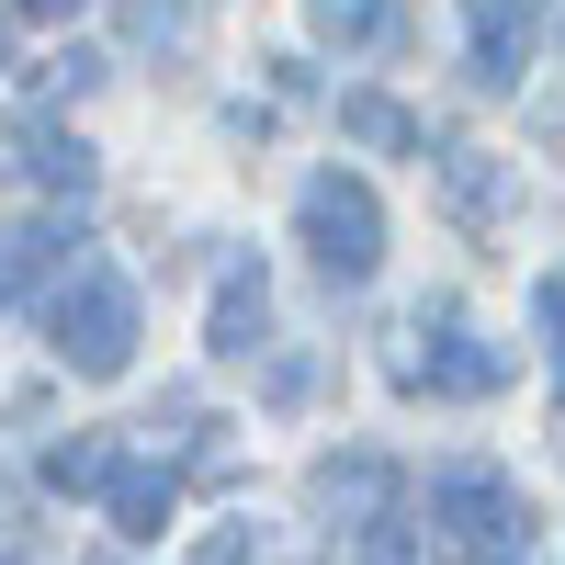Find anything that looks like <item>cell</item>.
I'll return each mask as SVG.
<instances>
[{"mask_svg":"<svg viewBox=\"0 0 565 565\" xmlns=\"http://www.w3.org/2000/svg\"><path fill=\"white\" fill-rule=\"evenodd\" d=\"M498 373H509L498 351H476V340H463V328H441V351H430V385H452V396H487Z\"/></svg>","mask_w":565,"mask_h":565,"instance_id":"obj_9","label":"cell"},{"mask_svg":"<svg viewBox=\"0 0 565 565\" xmlns=\"http://www.w3.org/2000/svg\"><path fill=\"white\" fill-rule=\"evenodd\" d=\"M441 193H452V215H463V226H487V215H498V193H509V170H498L487 148H452V159H441Z\"/></svg>","mask_w":565,"mask_h":565,"instance_id":"obj_8","label":"cell"},{"mask_svg":"<svg viewBox=\"0 0 565 565\" xmlns=\"http://www.w3.org/2000/svg\"><path fill=\"white\" fill-rule=\"evenodd\" d=\"M532 317H543V340H554V396H565V282H543Z\"/></svg>","mask_w":565,"mask_h":565,"instance_id":"obj_13","label":"cell"},{"mask_svg":"<svg viewBox=\"0 0 565 565\" xmlns=\"http://www.w3.org/2000/svg\"><path fill=\"white\" fill-rule=\"evenodd\" d=\"M23 12H45V23H57V12H79V0H23Z\"/></svg>","mask_w":565,"mask_h":565,"instance_id":"obj_14","label":"cell"},{"mask_svg":"<svg viewBox=\"0 0 565 565\" xmlns=\"http://www.w3.org/2000/svg\"><path fill=\"white\" fill-rule=\"evenodd\" d=\"M306 249H317L328 282H362L373 260H385V215H373L362 181H340V170H317V181H306Z\"/></svg>","mask_w":565,"mask_h":565,"instance_id":"obj_2","label":"cell"},{"mask_svg":"<svg viewBox=\"0 0 565 565\" xmlns=\"http://www.w3.org/2000/svg\"><path fill=\"white\" fill-rule=\"evenodd\" d=\"M430 509H441V532H452V543H509V532H532V509L509 498L498 476H441Z\"/></svg>","mask_w":565,"mask_h":565,"instance_id":"obj_4","label":"cell"},{"mask_svg":"<svg viewBox=\"0 0 565 565\" xmlns=\"http://www.w3.org/2000/svg\"><path fill=\"white\" fill-rule=\"evenodd\" d=\"M45 328H57V362L103 385V373H125V351H136V282H125L114 260H68Z\"/></svg>","mask_w":565,"mask_h":565,"instance_id":"obj_1","label":"cell"},{"mask_svg":"<svg viewBox=\"0 0 565 565\" xmlns=\"http://www.w3.org/2000/svg\"><path fill=\"white\" fill-rule=\"evenodd\" d=\"M317 34H340V45H373V34H396V23H385V0H317Z\"/></svg>","mask_w":565,"mask_h":565,"instance_id":"obj_12","label":"cell"},{"mask_svg":"<svg viewBox=\"0 0 565 565\" xmlns=\"http://www.w3.org/2000/svg\"><path fill=\"white\" fill-rule=\"evenodd\" d=\"M340 125L362 136V148H418V125L385 103V90H351V103H340Z\"/></svg>","mask_w":565,"mask_h":565,"instance_id":"obj_11","label":"cell"},{"mask_svg":"<svg viewBox=\"0 0 565 565\" xmlns=\"http://www.w3.org/2000/svg\"><path fill=\"white\" fill-rule=\"evenodd\" d=\"M170 509H181L170 476H148V463L125 476V463H114V532H125V543H159V532H170Z\"/></svg>","mask_w":565,"mask_h":565,"instance_id":"obj_6","label":"cell"},{"mask_svg":"<svg viewBox=\"0 0 565 565\" xmlns=\"http://www.w3.org/2000/svg\"><path fill=\"white\" fill-rule=\"evenodd\" d=\"M260 317H271V295H260V260H249V271H226V295H215V351L249 362L260 351Z\"/></svg>","mask_w":565,"mask_h":565,"instance_id":"obj_7","label":"cell"},{"mask_svg":"<svg viewBox=\"0 0 565 565\" xmlns=\"http://www.w3.org/2000/svg\"><path fill=\"white\" fill-rule=\"evenodd\" d=\"M0 170L34 181V193H90V181H103V159H90L68 125H45V114H12V125H0Z\"/></svg>","mask_w":565,"mask_h":565,"instance_id":"obj_3","label":"cell"},{"mask_svg":"<svg viewBox=\"0 0 565 565\" xmlns=\"http://www.w3.org/2000/svg\"><path fill=\"white\" fill-rule=\"evenodd\" d=\"M0 565H23V554H0Z\"/></svg>","mask_w":565,"mask_h":565,"instance_id":"obj_15","label":"cell"},{"mask_svg":"<svg viewBox=\"0 0 565 565\" xmlns=\"http://www.w3.org/2000/svg\"><path fill=\"white\" fill-rule=\"evenodd\" d=\"M532 34H543V0H476V79H521Z\"/></svg>","mask_w":565,"mask_h":565,"instance_id":"obj_5","label":"cell"},{"mask_svg":"<svg viewBox=\"0 0 565 565\" xmlns=\"http://www.w3.org/2000/svg\"><path fill=\"white\" fill-rule=\"evenodd\" d=\"M45 487H57V498L114 487V441H57V452H45Z\"/></svg>","mask_w":565,"mask_h":565,"instance_id":"obj_10","label":"cell"}]
</instances>
